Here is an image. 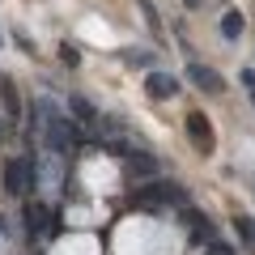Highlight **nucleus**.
Instances as JSON below:
<instances>
[{"instance_id":"5","label":"nucleus","mask_w":255,"mask_h":255,"mask_svg":"<svg viewBox=\"0 0 255 255\" xmlns=\"http://www.w3.org/2000/svg\"><path fill=\"white\" fill-rule=\"evenodd\" d=\"M145 90H149V98H174L179 94V81H174L170 73H149V81H145Z\"/></svg>"},{"instance_id":"11","label":"nucleus","mask_w":255,"mask_h":255,"mask_svg":"<svg viewBox=\"0 0 255 255\" xmlns=\"http://www.w3.org/2000/svg\"><path fill=\"white\" fill-rule=\"evenodd\" d=\"M234 230H238V238H243V243H255V226H251V217H238Z\"/></svg>"},{"instance_id":"12","label":"nucleus","mask_w":255,"mask_h":255,"mask_svg":"<svg viewBox=\"0 0 255 255\" xmlns=\"http://www.w3.org/2000/svg\"><path fill=\"white\" fill-rule=\"evenodd\" d=\"M60 60H64V64H68V68H73V64H77V60H81V55H77V47H68V43H64V47H60Z\"/></svg>"},{"instance_id":"9","label":"nucleus","mask_w":255,"mask_h":255,"mask_svg":"<svg viewBox=\"0 0 255 255\" xmlns=\"http://www.w3.org/2000/svg\"><path fill=\"white\" fill-rule=\"evenodd\" d=\"M0 94H4V111H9V119L21 115V102H17V90H13L9 77H0Z\"/></svg>"},{"instance_id":"7","label":"nucleus","mask_w":255,"mask_h":255,"mask_svg":"<svg viewBox=\"0 0 255 255\" xmlns=\"http://www.w3.org/2000/svg\"><path fill=\"white\" fill-rule=\"evenodd\" d=\"M128 170L140 174V179H153V174H157V162H153L149 153H136V149H132V153H128Z\"/></svg>"},{"instance_id":"14","label":"nucleus","mask_w":255,"mask_h":255,"mask_svg":"<svg viewBox=\"0 0 255 255\" xmlns=\"http://www.w3.org/2000/svg\"><path fill=\"white\" fill-rule=\"evenodd\" d=\"M0 136H4V124H0Z\"/></svg>"},{"instance_id":"2","label":"nucleus","mask_w":255,"mask_h":255,"mask_svg":"<svg viewBox=\"0 0 255 255\" xmlns=\"http://www.w3.org/2000/svg\"><path fill=\"white\" fill-rule=\"evenodd\" d=\"M187 81H196L200 90H209V94H221V90H226L221 73H213V68H204V64H187Z\"/></svg>"},{"instance_id":"6","label":"nucleus","mask_w":255,"mask_h":255,"mask_svg":"<svg viewBox=\"0 0 255 255\" xmlns=\"http://www.w3.org/2000/svg\"><path fill=\"white\" fill-rule=\"evenodd\" d=\"M68 115H77V124H85V128H98V111H94V102H85L81 94H73L68 98Z\"/></svg>"},{"instance_id":"3","label":"nucleus","mask_w":255,"mask_h":255,"mask_svg":"<svg viewBox=\"0 0 255 255\" xmlns=\"http://www.w3.org/2000/svg\"><path fill=\"white\" fill-rule=\"evenodd\" d=\"M26 230H30V238H34V234H43V230H51V234H55L60 226H55V217L43 209V204H26Z\"/></svg>"},{"instance_id":"8","label":"nucleus","mask_w":255,"mask_h":255,"mask_svg":"<svg viewBox=\"0 0 255 255\" xmlns=\"http://www.w3.org/2000/svg\"><path fill=\"white\" fill-rule=\"evenodd\" d=\"M243 30H247V21H243V13H238V9H230L226 17H221V38H230V43H234Z\"/></svg>"},{"instance_id":"4","label":"nucleus","mask_w":255,"mask_h":255,"mask_svg":"<svg viewBox=\"0 0 255 255\" xmlns=\"http://www.w3.org/2000/svg\"><path fill=\"white\" fill-rule=\"evenodd\" d=\"M4 191H9V196H21V191H26V162H21V157H9V162H4Z\"/></svg>"},{"instance_id":"1","label":"nucleus","mask_w":255,"mask_h":255,"mask_svg":"<svg viewBox=\"0 0 255 255\" xmlns=\"http://www.w3.org/2000/svg\"><path fill=\"white\" fill-rule=\"evenodd\" d=\"M187 136H191V145L200 149V153H213V149H217V136H213V124L200 115V111H191V115H187Z\"/></svg>"},{"instance_id":"10","label":"nucleus","mask_w":255,"mask_h":255,"mask_svg":"<svg viewBox=\"0 0 255 255\" xmlns=\"http://www.w3.org/2000/svg\"><path fill=\"white\" fill-rule=\"evenodd\" d=\"M119 60L132 64V68H149V64H153V51H136V47H128V51H119Z\"/></svg>"},{"instance_id":"13","label":"nucleus","mask_w":255,"mask_h":255,"mask_svg":"<svg viewBox=\"0 0 255 255\" xmlns=\"http://www.w3.org/2000/svg\"><path fill=\"white\" fill-rule=\"evenodd\" d=\"M243 85H247V94H251V102H255V73L251 68H243Z\"/></svg>"}]
</instances>
